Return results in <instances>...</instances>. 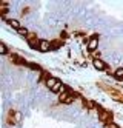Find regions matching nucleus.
Wrapping results in <instances>:
<instances>
[{"label":"nucleus","instance_id":"nucleus-8","mask_svg":"<svg viewBox=\"0 0 123 128\" xmlns=\"http://www.w3.org/2000/svg\"><path fill=\"white\" fill-rule=\"evenodd\" d=\"M51 91H52V93H62V91H65V90H63V85H62V82H57V85H55Z\"/></svg>","mask_w":123,"mask_h":128},{"label":"nucleus","instance_id":"nucleus-13","mask_svg":"<svg viewBox=\"0 0 123 128\" xmlns=\"http://www.w3.org/2000/svg\"><path fill=\"white\" fill-rule=\"evenodd\" d=\"M29 68H32V70H37V71L40 70V68H39V65H35V63H29Z\"/></svg>","mask_w":123,"mask_h":128},{"label":"nucleus","instance_id":"nucleus-7","mask_svg":"<svg viewBox=\"0 0 123 128\" xmlns=\"http://www.w3.org/2000/svg\"><path fill=\"white\" fill-rule=\"evenodd\" d=\"M114 77H116L117 80H123V68H117V70H116Z\"/></svg>","mask_w":123,"mask_h":128},{"label":"nucleus","instance_id":"nucleus-5","mask_svg":"<svg viewBox=\"0 0 123 128\" xmlns=\"http://www.w3.org/2000/svg\"><path fill=\"white\" fill-rule=\"evenodd\" d=\"M39 43H40V40L34 39V36L31 34V36H29V46H31V48H39Z\"/></svg>","mask_w":123,"mask_h":128},{"label":"nucleus","instance_id":"nucleus-12","mask_svg":"<svg viewBox=\"0 0 123 128\" xmlns=\"http://www.w3.org/2000/svg\"><path fill=\"white\" fill-rule=\"evenodd\" d=\"M106 117H109V113H106V111L100 114V119H102V120H105V119H106Z\"/></svg>","mask_w":123,"mask_h":128},{"label":"nucleus","instance_id":"nucleus-2","mask_svg":"<svg viewBox=\"0 0 123 128\" xmlns=\"http://www.w3.org/2000/svg\"><path fill=\"white\" fill-rule=\"evenodd\" d=\"M51 48H52V45L49 43V40H40V43H39V51H42V52H48Z\"/></svg>","mask_w":123,"mask_h":128},{"label":"nucleus","instance_id":"nucleus-6","mask_svg":"<svg viewBox=\"0 0 123 128\" xmlns=\"http://www.w3.org/2000/svg\"><path fill=\"white\" fill-rule=\"evenodd\" d=\"M8 23H9V26H12V28H14L15 31L22 28V26H20V23H18L17 20H14V19H9V20H8Z\"/></svg>","mask_w":123,"mask_h":128},{"label":"nucleus","instance_id":"nucleus-4","mask_svg":"<svg viewBox=\"0 0 123 128\" xmlns=\"http://www.w3.org/2000/svg\"><path fill=\"white\" fill-rule=\"evenodd\" d=\"M57 79H55V77H49V79H46V82H45V84H46V86H48L49 90H52L55 85H57Z\"/></svg>","mask_w":123,"mask_h":128},{"label":"nucleus","instance_id":"nucleus-3","mask_svg":"<svg viewBox=\"0 0 123 128\" xmlns=\"http://www.w3.org/2000/svg\"><path fill=\"white\" fill-rule=\"evenodd\" d=\"M92 65H94V68L99 70V71H105L106 70V63L103 62V60H100V59H94L92 60Z\"/></svg>","mask_w":123,"mask_h":128},{"label":"nucleus","instance_id":"nucleus-11","mask_svg":"<svg viewBox=\"0 0 123 128\" xmlns=\"http://www.w3.org/2000/svg\"><path fill=\"white\" fill-rule=\"evenodd\" d=\"M17 32L20 34V36H28V30H26V28H23V26H22L20 30H17Z\"/></svg>","mask_w":123,"mask_h":128},{"label":"nucleus","instance_id":"nucleus-9","mask_svg":"<svg viewBox=\"0 0 123 128\" xmlns=\"http://www.w3.org/2000/svg\"><path fill=\"white\" fill-rule=\"evenodd\" d=\"M71 96V93H69V91H63V93H60V102H66V99H68Z\"/></svg>","mask_w":123,"mask_h":128},{"label":"nucleus","instance_id":"nucleus-1","mask_svg":"<svg viewBox=\"0 0 123 128\" xmlns=\"http://www.w3.org/2000/svg\"><path fill=\"white\" fill-rule=\"evenodd\" d=\"M97 46H99V37H97V36H94V37H91L89 42H88V50L94 52V51L97 50Z\"/></svg>","mask_w":123,"mask_h":128},{"label":"nucleus","instance_id":"nucleus-10","mask_svg":"<svg viewBox=\"0 0 123 128\" xmlns=\"http://www.w3.org/2000/svg\"><path fill=\"white\" fill-rule=\"evenodd\" d=\"M0 52H2V54H8V48H6L5 43H0Z\"/></svg>","mask_w":123,"mask_h":128},{"label":"nucleus","instance_id":"nucleus-14","mask_svg":"<svg viewBox=\"0 0 123 128\" xmlns=\"http://www.w3.org/2000/svg\"><path fill=\"white\" fill-rule=\"evenodd\" d=\"M72 100H74V96L71 94V96H69L68 99H66V102H65V104H72Z\"/></svg>","mask_w":123,"mask_h":128},{"label":"nucleus","instance_id":"nucleus-15","mask_svg":"<svg viewBox=\"0 0 123 128\" xmlns=\"http://www.w3.org/2000/svg\"><path fill=\"white\" fill-rule=\"evenodd\" d=\"M109 128H119V126H117L116 124H109Z\"/></svg>","mask_w":123,"mask_h":128}]
</instances>
